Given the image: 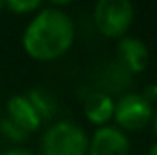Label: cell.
<instances>
[{
  "instance_id": "6da1fadb",
  "label": "cell",
  "mask_w": 157,
  "mask_h": 155,
  "mask_svg": "<svg viewBox=\"0 0 157 155\" xmlns=\"http://www.w3.org/2000/svg\"><path fill=\"white\" fill-rule=\"evenodd\" d=\"M75 40V20L64 9L42 7L24 28L22 49L35 62H55L70 53Z\"/></svg>"
},
{
  "instance_id": "7a4b0ae2",
  "label": "cell",
  "mask_w": 157,
  "mask_h": 155,
  "mask_svg": "<svg viewBox=\"0 0 157 155\" xmlns=\"http://www.w3.org/2000/svg\"><path fill=\"white\" fill-rule=\"evenodd\" d=\"M90 135L73 120L51 122L40 137V155H86Z\"/></svg>"
},
{
  "instance_id": "3957f363",
  "label": "cell",
  "mask_w": 157,
  "mask_h": 155,
  "mask_svg": "<svg viewBox=\"0 0 157 155\" xmlns=\"http://www.w3.org/2000/svg\"><path fill=\"white\" fill-rule=\"evenodd\" d=\"M135 20V6L132 0H95L93 24L101 37L119 40L132 29Z\"/></svg>"
},
{
  "instance_id": "277c9868",
  "label": "cell",
  "mask_w": 157,
  "mask_h": 155,
  "mask_svg": "<svg viewBox=\"0 0 157 155\" xmlns=\"http://www.w3.org/2000/svg\"><path fill=\"white\" fill-rule=\"evenodd\" d=\"M154 104L144 99L143 93L137 91H126L115 99L113 106V126L122 130L124 133L128 131H143L144 128L150 126V120L154 115Z\"/></svg>"
},
{
  "instance_id": "5b68a950",
  "label": "cell",
  "mask_w": 157,
  "mask_h": 155,
  "mask_svg": "<svg viewBox=\"0 0 157 155\" xmlns=\"http://www.w3.org/2000/svg\"><path fill=\"white\" fill-rule=\"evenodd\" d=\"M132 142L128 133L119 130L113 124H106L95 128L88 141V153L86 155H130Z\"/></svg>"
},
{
  "instance_id": "8992f818",
  "label": "cell",
  "mask_w": 157,
  "mask_h": 155,
  "mask_svg": "<svg viewBox=\"0 0 157 155\" xmlns=\"http://www.w3.org/2000/svg\"><path fill=\"white\" fill-rule=\"evenodd\" d=\"M115 60L122 68H126L133 77L141 75L150 66V47L144 40L133 35H124L122 39L115 40Z\"/></svg>"
},
{
  "instance_id": "52a82bcc",
  "label": "cell",
  "mask_w": 157,
  "mask_h": 155,
  "mask_svg": "<svg viewBox=\"0 0 157 155\" xmlns=\"http://www.w3.org/2000/svg\"><path fill=\"white\" fill-rule=\"evenodd\" d=\"M6 117L29 135L39 131L44 124L26 93H15L6 100Z\"/></svg>"
},
{
  "instance_id": "ba28073f",
  "label": "cell",
  "mask_w": 157,
  "mask_h": 155,
  "mask_svg": "<svg viewBox=\"0 0 157 155\" xmlns=\"http://www.w3.org/2000/svg\"><path fill=\"white\" fill-rule=\"evenodd\" d=\"M113 106H115V97L104 91H99V89H91L82 99L84 117L95 128L110 124V120L113 119Z\"/></svg>"
},
{
  "instance_id": "9c48e42d",
  "label": "cell",
  "mask_w": 157,
  "mask_h": 155,
  "mask_svg": "<svg viewBox=\"0 0 157 155\" xmlns=\"http://www.w3.org/2000/svg\"><path fill=\"white\" fill-rule=\"evenodd\" d=\"M132 80H133V75L122 68L115 59H112L110 62H106L102 66V70L99 71L97 75V88L99 91H104L108 95H122L128 91V88L132 86Z\"/></svg>"
},
{
  "instance_id": "30bf717a",
  "label": "cell",
  "mask_w": 157,
  "mask_h": 155,
  "mask_svg": "<svg viewBox=\"0 0 157 155\" xmlns=\"http://www.w3.org/2000/svg\"><path fill=\"white\" fill-rule=\"evenodd\" d=\"M26 97L29 99V102L37 110L42 122L53 120V117L57 115L59 106H57V99L51 91H48L46 88H31V89L26 91Z\"/></svg>"
},
{
  "instance_id": "8fae6325",
  "label": "cell",
  "mask_w": 157,
  "mask_h": 155,
  "mask_svg": "<svg viewBox=\"0 0 157 155\" xmlns=\"http://www.w3.org/2000/svg\"><path fill=\"white\" fill-rule=\"evenodd\" d=\"M0 137H4L6 141L20 146L24 142H28L29 139V133H26L20 126H17L13 120H9L7 117H0Z\"/></svg>"
},
{
  "instance_id": "7c38bea8",
  "label": "cell",
  "mask_w": 157,
  "mask_h": 155,
  "mask_svg": "<svg viewBox=\"0 0 157 155\" xmlns=\"http://www.w3.org/2000/svg\"><path fill=\"white\" fill-rule=\"evenodd\" d=\"M44 0H4V9H7L13 15H35L42 9Z\"/></svg>"
},
{
  "instance_id": "4fadbf2b",
  "label": "cell",
  "mask_w": 157,
  "mask_h": 155,
  "mask_svg": "<svg viewBox=\"0 0 157 155\" xmlns=\"http://www.w3.org/2000/svg\"><path fill=\"white\" fill-rule=\"evenodd\" d=\"M143 95H144V99H148L152 104H154V102H157V82H154V84H148V86L143 89Z\"/></svg>"
},
{
  "instance_id": "5bb4252c",
  "label": "cell",
  "mask_w": 157,
  "mask_h": 155,
  "mask_svg": "<svg viewBox=\"0 0 157 155\" xmlns=\"http://www.w3.org/2000/svg\"><path fill=\"white\" fill-rule=\"evenodd\" d=\"M0 155H37L35 152L28 150V148H22V146H15V148H9L6 152H2Z\"/></svg>"
},
{
  "instance_id": "9a60e30c",
  "label": "cell",
  "mask_w": 157,
  "mask_h": 155,
  "mask_svg": "<svg viewBox=\"0 0 157 155\" xmlns=\"http://www.w3.org/2000/svg\"><path fill=\"white\" fill-rule=\"evenodd\" d=\"M48 4H49V7H57V9H64V7H68L70 4H73L75 0H46Z\"/></svg>"
},
{
  "instance_id": "2e32d148",
  "label": "cell",
  "mask_w": 157,
  "mask_h": 155,
  "mask_svg": "<svg viewBox=\"0 0 157 155\" xmlns=\"http://www.w3.org/2000/svg\"><path fill=\"white\" fill-rule=\"evenodd\" d=\"M150 126H152V131L157 137V108L154 110V115H152V120H150Z\"/></svg>"
},
{
  "instance_id": "e0dca14e",
  "label": "cell",
  "mask_w": 157,
  "mask_h": 155,
  "mask_svg": "<svg viewBox=\"0 0 157 155\" xmlns=\"http://www.w3.org/2000/svg\"><path fill=\"white\" fill-rule=\"evenodd\" d=\"M148 155H157V141L150 146V150H148Z\"/></svg>"
},
{
  "instance_id": "ac0fdd59",
  "label": "cell",
  "mask_w": 157,
  "mask_h": 155,
  "mask_svg": "<svg viewBox=\"0 0 157 155\" xmlns=\"http://www.w3.org/2000/svg\"><path fill=\"white\" fill-rule=\"evenodd\" d=\"M4 11V0H0V13Z\"/></svg>"
},
{
  "instance_id": "d6986e66",
  "label": "cell",
  "mask_w": 157,
  "mask_h": 155,
  "mask_svg": "<svg viewBox=\"0 0 157 155\" xmlns=\"http://www.w3.org/2000/svg\"><path fill=\"white\" fill-rule=\"evenodd\" d=\"M93 2H95V0H93Z\"/></svg>"
}]
</instances>
